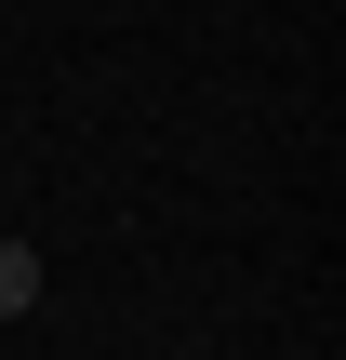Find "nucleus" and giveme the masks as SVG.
Instances as JSON below:
<instances>
[{
	"label": "nucleus",
	"instance_id": "nucleus-1",
	"mask_svg": "<svg viewBox=\"0 0 346 360\" xmlns=\"http://www.w3.org/2000/svg\"><path fill=\"white\" fill-rule=\"evenodd\" d=\"M27 307H40V254H27V240H0V321H27Z\"/></svg>",
	"mask_w": 346,
	"mask_h": 360
}]
</instances>
